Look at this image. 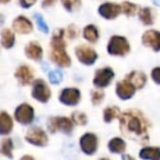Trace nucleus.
<instances>
[{"mask_svg": "<svg viewBox=\"0 0 160 160\" xmlns=\"http://www.w3.org/2000/svg\"><path fill=\"white\" fill-rule=\"evenodd\" d=\"M148 126L144 114L137 110H129L120 115V129L123 135L140 144L149 140Z\"/></svg>", "mask_w": 160, "mask_h": 160, "instance_id": "1", "label": "nucleus"}, {"mask_svg": "<svg viewBox=\"0 0 160 160\" xmlns=\"http://www.w3.org/2000/svg\"><path fill=\"white\" fill-rule=\"evenodd\" d=\"M64 31L59 30L55 33L51 42V59L59 67L70 66V58L66 53V44L64 41Z\"/></svg>", "mask_w": 160, "mask_h": 160, "instance_id": "2", "label": "nucleus"}, {"mask_svg": "<svg viewBox=\"0 0 160 160\" xmlns=\"http://www.w3.org/2000/svg\"><path fill=\"white\" fill-rule=\"evenodd\" d=\"M108 52L114 56H125L129 52V44L123 36H112L108 44Z\"/></svg>", "mask_w": 160, "mask_h": 160, "instance_id": "3", "label": "nucleus"}, {"mask_svg": "<svg viewBox=\"0 0 160 160\" xmlns=\"http://www.w3.org/2000/svg\"><path fill=\"white\" fill-rule=\"evenodd\" d=\"M48 131L51 133H56L57 131L62 132L65 134H70L73 129L72 121H70L67 118H52L48 121Z\"/></svg>", "mask_w": 160, "mask_h": 160, "instance_id": "4", "label": "nucleus"}, {"mask_svg": "<svg viewBox=\"0 0 160 160\" xmlns=\"http://www.w3.org/2000/svg\"><path fill=\"white\" fill-rule=\"evenodd\" d=\"M76 56L80 62L83 65H92L98 58V54L96 53L93 48L87 46V45H80L77 46L75 49Z\"/></svg>", "mask_w": 160, "mask_h": 160, "instance_id": "5", "label": "nucleus"}, {"mask_svg": "<svg viewBox=\"0 0 160 160\" xmlns=\"http://www.w3.org/2000/svg\"><path fill=\"white\" fill-rule=\"evenodd\" d=\"M114 77V71L110 67H104L96 71L93 78V85L98 88H105L110 85Z\"/></svg>", "mask_w": 160, "mask_h": 160, "instance_id": "6", "label": "nucleus"}, {"mask_svg": "<svg viewBox=\"0 0 160 160\" xmlns=\"http://www.w3.org/2000/svg\"><path fill=\"white\" fill-rule=\"evenodd\" d=\"M32 97L36 99L38 101L42 103H46L51 98V90L48 86L43 81L38 79L36 80L33 85V90H32Z\"/></svg>", "mask_w": 160, "mask_h": 160, "instance_id": "7", "label": "nucleus"}, {"mask_svg": "<svg viewBox=\"0 0 160 160\" xmlns=\"http://www.w3.org/2000/svg\"><path fill=\"white\" fill-rule=\"evenodd\" d=\"M14 116H16V120L21 124H31L34 118V110L31 105L23 103L17 108L16 112H14Z\"/></svg>", "mask_w": 160, "mask_h": 160, "instance_id": "8", "label": "nucleus"}, {"mask_svg": "<svg viewBox=\"0 0 160 160\" xmlns=\"http://www.w3.org/2000/svg\"><path fill=\"white\" fill-rule=\"evenodd\" d=\"M25 140L29 142L30 144L35 145V146H45L48 142L47 135L43 129L38 128V127H33L31 128L28 134L25 135Z\"/></svg>", "mask_w": 160, "mask_h": 160, "instance_id": "9", "label": "nucleus"}, {"mask_svg": "<svg viewBox=\"0 0 160 160\" xmlns=\"http://www.w3.org/2000/svg\"><path fill=\"white\" fill-rule=\"evenodd\" d=\"M80 148L86 155H93L98 149V137L92 133H87L80 138Z\"/></svg>", "mask_w": 160, "mask_h": 160, "instance_id": "10", "label": "nucleus"}, {"mask_svg": "<svg viewBox=\"0 0 160 160\" xmlns=\"http://www.w3.org/2000/svg\"><path fill=\"white\" fill-rule=\"evenodd\" d=\"M59 101L66 105H76L80 101V91L76 88H66L59 94Z\"/></svg>", "mask_w": 160, "mask_h": 160, "instance_id": "11", "label": "nucleus"}, {"mask_svg": "<svg viewBox=\"0 0 160 160\" xmlns=\"http://www.w3.org/2000/svg\"><path fill=\"white\" fill-rule=\"evenodd\" d=\"M142 44L147 47H150L155 52L160 51V32L155 30L146 31L142 35Z\"/></svg>", "mask_w": 160, "mask_h": 160, "instance_id": "12", "label": "nucleus"}, {"mask_svg": "<svg viewBox=\"0 0 160 160\" xmlns=\"http://www.w3.org/2000/svg\"><path fill=\"white\" fill-rule=\"evenodd\" d=\"M122 12V6L115 5V3H103L99 7V13L101 17L108 20H112V19L116 18L118 14Z\"/></svg>", "mask_w": 160, "mask_h": 160, "instance_id": "13", "label": "nucleus"}, {"mask_svg": "<svg viewBox=\"0 0 160 160\" xmlns=\"http://www.w3.org/2000/svg\"><path fill=\"white\" fill-rule=\"evenodd\" d=\"M135 86L131 83L128 80H122L116 85V93L122 100H128L135 93Z\"/></svg>", "mask_w": 160, "mask_h": 160, "instance_id": "14", "label": "nucleus"}, {"mask_svg": "<svg viewBox=\"0 0 160 160\" xmlns=\"http://www.w3.org/2000/svg\"><path fill=\"white\" fill-rule=\"evenodd\" d=\"M12 28L19 34H29L33 30V25H32L31 21L23 16L14 19L13 23H12Z\"/></svg>", "mask_w": 160, "mask_h": 160, "instance_id": "15", "label": "nucleus"}, {"mask_svg": "<svg viewBox=\"0 0 160 160\" xmlns=\"http://www.w3.org/2000/svg\"><path fill=\"white\" fill-rule=\"evenodd\" d=\"M16 78L20 85L28 86L33 81V71L28 66H20L16 71Z\"/></svg>", "mask_w": 160, "mask_h": 160, "instance_id": "16", "label": "nucleus"}, {"mask_svg": "<svg viewBox=\"0 0 160 160\" xmlns=\"http://www.w3.org/2000/svg\"><path fill=\"white\" fill-rule=\"evenodd\" d=\"M25 55L31 59L38 62L43 57V51L41 45L38 42H31L25 47Z\"/></svg>", "mask_w": 160, "mask_h": 160, "instance_id": "17", "label": "nucleus"}, {"mask_svg": "<svg viewBox=\"0 0 160 160\" xmlns=\"http://www.w3.org/2000/svg\"><path fill=\"white\" fill-rule=\"evenodd\" d=\"M126 79L135 86L136 89H142L146 83V75L142 71H133L127 75Z\"/></svg>", "mask_w": 160, "mask_h": 160, "instance_id": "18", "label": "nucleus"}, {"mask_svg": "<svg viewBox=\"0 0 160 160\" xmlns=\"http://www.w3.org/2000/svg\"><path fill=\"white\" fill-rule=\"evenodd\" d=\"M12 127H13V123H12L10 115L6 112H1L0 114V133L1 135L9 134L12 131Z\"/></svg>", "mask_w": 160, "mask_h": 160, "instance_id": "19", "label": "nucleus"}, {"mask_svg": "<svg viewBox=\"0 0 160 160\" xmlns=\"http://www.w3.org/2000/svg\"><path fill=\"white\" fill-rule=\"evenodd\" d=\"M139 157L142 159L160 160V148H158V147H146V148H142L139 152Z\"/></svg>", "mask_w": 160, "mask_h": 160, "instance_id": "20", "label": "nucleus"}, {"mask_svg": "<svg viewBox=\"0 0 160 160\" xmlns=\"http://www.w3.org/2000/svg\"><path fill=\"white\" fill-rule=\"evenodd\" d=\"M14 44V34L10 29H3L1 32V45L3 48H11Z\"/></svg>", "mask_w": 160, "mask_h": 160, "instance_id": "21", "label": "nucleus"}, {"mask_svg": "<svg viewBox=\"0 0 160 160\" xmlns=\"http://www.w3.org/2000/svg\"><path fill=\"white\" fill-rule=\"evenodd\" d=\"M109 149H110V151L113 153H121V152H123V151H125V149H126V144H125V142L122 138L115 137L110 140Z\"/></svg>", "mask_w": 160, "mask_h": 160, "instance_id": "22", "label": "nucleus"}, {"mask_svg": "<svg viewBox=\"0 0 160 160\" xmlns=\"http://www.w3.org/2000/svg\"><path fill=\"white\" fill-rule=\"evenodd\" d=\"M83 36L87 41H89L90 43H94L98 41L99 38V32L97 30V28L94 25H87L83 29Z\"/></svg>", "mask_w": 160, "mask_h": 160, "instance_id": "23", "label": "nucleus"}, {"mask_svg": "<svg viewBox=\"0 0 160 160\" xmlns=\"http://www.w3.org/2000/svg\"><path fill=\"white\" fill-rule=\"evenodd\" d=\"M116 118H120V109L118 107H109L103 111V120H104V122L110 123Z\"/></svg>", "mask_w": 160, "mask_h": 160, "instance_id": "24", "label": "nucleus"}, {"mask_svg": "<svg viewBox=\"0 0 160 160\" xmlns=\"http://www.w3.org/2000/svg\"><path fill=\"white\" fill-rule=\"evenodd\" d=\"M139 19L145 25H151L153 23V12L150 8H144L139 11Z\"/></svg>", "mask_w": 160, "mask_h": 160, "instance_id": "25", "label": "nucleus"}, {"mask_svg": "<svg viewBox=\"0 0 160 160\" xmlns=\"http://www.w3.org/2000/svg\"><path fill=\"white\" fill-rule=\"evenodd\" d=\"M122 11L124 12L126 16L134 17V16H136L140 10L137 5H134V3L128 2V1H124V2L122 3Z\"/></svg>", "mask_w": 160, "mask_h": 160, "instance_id": "26", "label": "nucleus"}, {"mask_svg": "<svg viewBox=\"0 0 160 160\" xmlns=\"http://www.w3.org/2000/svg\"><path fill=\"white\" fill-rule=\"evenodd\" d=\"M12 149H13V142L11 138H6L1 142V153L6 157L12 158Z\"/></svg>", "mask_w": 160, "mask_h": 160, "instance_id": "27", "label": "nucleus"}, {"mask_svg": "<svg viewBox=\"0 0 160 160\" xmlns=\"http://www.w3.org/2000/svg\"><path fill=\"white\" fill-rule=\"evenodd\" d=\"M71 120H72V122L75 123V124L81 125V126H85L88 122V118H87V116H86V114L79 111H76L71 114Z\"/></svg>", "mask_w": 160, "mask_h": 160, "instance_id": "28", "label": "nucleus"}, {"mask_svg": "<svg viewBox=\"0 0 160 160\" xmlns=\"http://www.w3.org/2000/svg\"><path fill=\"white\" fill-rule=\"evenodd\" d=\"M80 2H81L80 0H62V6L69 12H72L73 10L78 9L80 7Z\"/></svg>", "mask_w": 160, "mask_h": 160, "instance_id": "29", "label": "nucleus"}, {"mask_svg": "<svg viewBox=\"0 0 160 160\" xmlns=\"http://www.w3.org/2000/svg\"><path fill=\"white\" fill-rule=\"evenodd\" d=\"M48 78L51 80V82L54 83V85H58L62 80V73L60 70H53L49 72Z\"/></svg>", "mask_w": 160, "mask_h": 160, "instance_id": "30", "label": "nucleus"}, {"mask_svg": "<svg viewBox=\"0 0 160 160\" xmlns=\"http://www.w3.org/2000/svg\"><path fill=\"white\" fill-rule=\"evenodd\" d=\"M34 18H35V21H36V23H38V29H40V31L44 32V33H48V27H47V24L45 23L43 17L38 13H35L34 14Z\"/></svg>", "mask_w": 160, "mask_h": 160, "instance_id": "31", "label": "nucleus"}, {"mask_svg": "<svg viewBox=\"0 0 160 160\" xmlns=\"http://www.w3.org/2000/svg\"><path fill=\"white\" fill-rule=\"evenodd\" d=\"M103 98H104V93L100 90H94L91 93V101L94 105H98L102 102Z\"/></svg>", "mask_w": 160, "mask_h": 160, "instance_id": "32", "label": "nucleus"}, {"mask_svg": "<svg viewBox=\"0 0 160 160\" xmlns=\"http://www.w3.org/2000/svg\"><path fill=\"white\" fill-rule=\"evenodd\" d=\"M151 78H152V80L156 83L160 85V67H157V68L153 69L152 72H151Z\"/></svg>", "mask_w": 160, "mask_h": 160, "instance_id": "33", "label": "nucleus"}, {"mask_svg": "<svg viewBox=\"0 0 160 160\" xmlns=\"http://www.w3.org/2000/svg\"><path fill=\"white\" fill-rule=\"evenodd\" d=\"M67 32H68L69 38H77L78 34H79V31H78V29L75 27V25H70V27H68V30H67Z\"/></svg>", "mask_w": 160, "mask_h": 160, "instance_id": "34", "label": "nucleus"}, {"mask_svg": "<svg viewBox=\"0 0 160 160\" xmlns=\"http://www.w3.org/2000/svg\"><path fill=\"white\" fill-rule=\"evenodd\" d=\"M36 0H19L20 2V6L22 8H30L35 3Z\"/></svg>", "mask_w": 160, "mask_h": 160, "instance_id": "35", "label": "nucleus"}, {"mask_svg": "<svg viewBox=\"0 0 160 160\" xmlns=\"http://www.w3.org/2000/svg\"><path fill=\"white\" fill-rule=\"evenodd\" d=\"M56 0H44L42 3V7L43 8H47V7H51V6H53L54 3H55Z\"/></svg>", "mask_w": 160, "mask_h": 160, "instance_id": "36", "label": "nucleus"}, {"mask_svg": "<svg viewBox=\"0 0 160 160\" xmlns=\"http://www.w3.org/2000/svg\"><path fill=\"white\" fill-rule=\"evenodd\" d=\"M152 2L155 3L156 6H160V0H152Z\"/></svg>", "mask_w": 160, "mask_h": 160, "instance_id": "37", "label": "nucleus"}, {"mask_svg": "<svg viewBox=\"0 0 160 160\" xmlns=\"http://www.w3.org/2000/svg\"><path fill=\"white\" fill-rule=\"evenodd\" d=\"M10 0H1V2L2 3H7V2H9Z\"/></svg>", "mask_w": 160, "mask_h": 160, "instance_id": "38", "label": "nucleus"}]
</instances>
